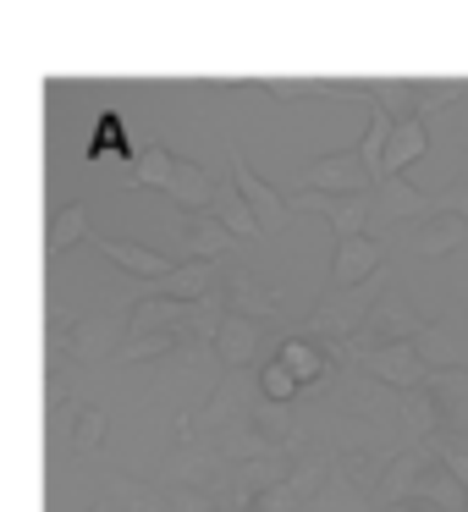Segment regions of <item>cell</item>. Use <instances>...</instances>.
<instances>
[{
  "label": "cell",
  "mask_w": 468,
  "mask_h": 512,
  "mask_svg": "<svg viewBox=\"0 0 468 512\" xmlns=\"http://www.w3.org/2000/svg\"><path fill=\"white\" fill-rule=\"evenodd\" d=\"M254 380H259V397H265V402H276V408H292V402H298L303 391H309V386H303V380L292 375L287 364H281V358H265Z\"/></svg>",
  "instance_id": "cell-23"
},
{
  "label": "cell",
  "mask_w": 468,
  "mask_h": 512,
  "mask_svg": "<svg viewBox=\"0 0 468 512\" xmlns=\"http://www.w3.org/2000/svg\"><path fill=\"white\" fill-rule=\"evenodd\" d=\"M292 215H320L331 221L336 243H353V237H369V221H375V199L369 193H287Z\"/></svg>",
  "instance_id": "cell-4"
},
{
  "label": "cell",
  "mask_w": 468,
  "mask_h": 512,
  "mask_svg": "<svg viewBox=\"0 0 468 512\" xmlns=\"http://www.w3.org/2000/svg\"><path fill=\"white\" fill-rule=\"evenodd\" d=\"M452 116H457V144H463V149H468V105H457V111H452Z\"/></svg>",
  "instance_id": "cell-27"
},
{
  "label": "cell",
  "mask_w": 468,
  "mask_h": 512,
  "mask_svg": "<svg viewBox=\"0 0 468 512\" xmlns=\"http://www.w3.org/2000/svg\"><path fill=\"white\" fill-rule=\"evenodd\" d=\"M259 342H265L259 320H243V314H226V325L215 331V342H210L215 369H221V375H243V369L259 358Z\"/></svg>",
  "instance_id": "cell-10"
},
{
  "label": "cell",
  "mask_w": 468,
  "mask_h": 512,
  "mask_svg": "<svg viewBox=\"0 0 468 512\" xmlns=\"http://www.w3.org/2000/svg\"><path fill=\"white\" fill-rule=\"evenodd\" d=\"M369 89V100L380 105V111H391L397 122H408V116H419V83H364Z\"/></svg>",
  "instance_id": "cell-26"
},
{
  "label": "cell",
  "mask_w": 468,
  "mask_h": 512,
  "mask_svg": "<svg viewBox=\"0 0 468 512\" xmlns=\"http://www.w3.org/2000/svg\"><path fill=\"white\" fill-rule=\"evenodd\" d=\"M430 149V122L424 116H408V122H397V133H391V149H386V171H380V182L386 177H402V171L413 166V160Z\"/></svg>",
  "instance_id": "cell-21"
},
{
  "label": "cell",
  "mask_w": 468,
  "mask_h": 512,
  "mask_svg": "<svg viewBox=\"0 0 468 512\" xmlns=\"http://www.w3.org/2000/svg\"><path fill=\"white\" fill-rule=\"evenodd\" d=\"M171 232H177V265H199V259H210V265H221L232 248H243L232 232H226L221 221H215L210 210L204 215H182L177 210V221H171Z\"/></svg>",
  "instance_id": "cell-7"
},
{
  "label": "cell",
  "mask_w": 468,
  "mask_h": 512,
  "mask_svg": "<svg viewBox=\"0 0 468 512\" xmlns=\"http://www.w3.org/2000/svg\"><path fill=\"white\" fill-rule=\"evenodd\" d=\"M89 199H72L50 215V232H45V265H56L61 254H72L78 243H89Z\"/></svg>",
  "instance_id": "cell-17"
},
{
  "label": "cell",
  "mask_w": 468,
  "mask_h": 512,
  "mask_svg": "<svg viewBox=\"0 0 468 512\" xmlns=\"http://www.w3.org/2000/svg\"><path fill=\"white\" fill-rule=\"evenodd\" d=\"M391 281H397V276H386V270H380L375 281H364V287H331V292H325V298L309 309L303 336H314V342H325V347L336 353V347L353 342V336L369 325V314H375L380 298H386Z\"/></svg>",
  "instance_id": "cell-1"
},
{
  "label": "cell",
  "mask_w": 468,
  "mask_h": 512,
  "mask_svg": "<svg viewBox=\"0 0 468 512\" xmlns=\"http://www.w3.org/2000/svg\"><path fill=\"white\" fill-rule=\"evenodd\" d=\"M232 182L243 188V199L254 204V215H259V226H265V237H276L281 226H287V215H292V204H287V193L276 188V182H265L254 166H248V155L232 144Z\"/></svg>",
  "instance_id": "cell-9"
},
{
  "label": "cell",
  "mask_w": 468,
  "mask_h": 512,
  "mask_svg": "<svg viewBox=\"0 0 468 512\" xmlns=\"http://www.w3.org/2000/svg\"><path fill=\"white\" fill-rule=\"evenodd\" d=\"M133 177H138V188H160V193H171V177H177V155H171L166 144H149V149H138V160H133Z\"/></svg>",
  "instance_id": "cell-25"
},
{
  "label": "cell",
  "mask_w": 468,
  "mask_h": 512,
  "mask_svg": "<svg viewBox=\"0 0 468 512\" xmlns=\"http://www.w3.org/2000/svg\"><path fill=\"white\" fill-rule=\"evenodd\" d=\"M430 314L419 309V303L408 298V292L397 287V281H391L386 287V298L375 303V314H369V325L364 331L353 336V347H386V342H419L424 331H430ZM347 347V342H342Z\"/></svg>",
  "instance_id": "cell-3"
},
{
  "label": "cell",
  "mask_w": 468,
  "mask_h": 512,
  "mask_svg": "<svg viewBox=\"0 0 468 512\" xmlns=\"http://www.w3.org/2000/svg\"><path fill=\"white\" fill-rule=\"evenodd\" d=\"M397 512H441V507H430V501H408V507H397Z\"/></svg>",
  "instance_id": "cell-28"
},
{
  "label": "cell",
  "mask_w": 468,
  "mask_h": 512,
  "mask_svg": "<svg viewBox=\"0 0 468 512\" xmlns=\"http://www.w3.org/2000/svg\"><path fill=\"white\" fill-rule=\"evenodd\" d=\"M210 215H215V221H221L226 232L237 237V243H259V237H265V226H259L254 204L243 199V188H237V182H221V188H215Z\"/></svg>",
  "instance_id": "cell-18"
},
{
  "label": "cell",
  "mask_w": 468,
  "mask_h": 512,
  "mask_svg": "<svg viewBox=\"0 0 468 512\" xmlns=\"http://www.w3.org/2000/svg\"><path fill=\"white\" fill-rule=\"evenodd\" d=\"M89 243L100 248L105 259H116L127 276H138V281H155V276H166V270L177 265L166 248H144V243H127V237H89Z\"/></svg>",
  "instance_id": "cell-13"
},
{
  "label": "cell",
  "mask_w": 468,
  "mask_h": 512,
  "mask_svg": "<svg viewBox=\"0 0 468 512\" xmlns=\"http://www.w3.org/2000/svg\"><path fill=\"white\" fill-rule=\"evenodd\" d=\"M298 188L303 193H375L380 182L358 149H331V155H314L309 166H298Z\"/></svg>",
  "instance_id": "cell-5"
},
{
  "label": "cell",
  "mask_w": 468,
  "mask_h": 512,
  "mask_svg": "<svg viewBox=\"0 0 468 512\" xmlns=\"http://www.w3.org/2000/svg\"><path fill=\"white\" fill-rule=\"evenodd\" d=\"M309 512H380L375 490L364 485V479H353L342 463L331 468V479H325V490L309 501Z\"/></svg>",
  "instance_id": "cell-15"
},
{
  "label": "cell",
  "mask_w": 468,
  "mask_h": 512,
  "mask_svg": "<svg viewBox=\"0 0 468 512\" xmlns=\"http://www.w3.org/2000/svg\"><path fill=\"white\" fill-rule=\"evenodd\" d=\"M380 270H386V243H380V237H353V243H336L331 287H364Z\"/></svg>",
  "instance_id": "cell-11"
},
{
  "label": "cell",
  "mask_w": 468,
  "mask_h": 512,
  "mask_svg": "<svg viewBox=\"0 0 468 512\" xmlns=\"http://www.w3.org/2000/svg\"><path fill=\"white\" fill-rule=\"evenodd\" d=\"M457 248H468V221L463 215H441V221H430V226L413 232V254L419 259H441V254H457Z\"/></svg>",
  "instance_id": "cell-22"
},
{
  "label": "cell",
  "mask_w": 468,
  "mask_h": 512,
  "mask_svg": "<svg viewBox=\"0 0 468 512\" xmlns=\"http://www.w3.org/2000/svg\"><path fill=\"white\" fill-rule=\"evenodd\" d=\"M336 364L364 369L369 380H380V386H391V391H424L435 375V369L424 364L419 342H386V347H353L347 342V347H336Z\"/></svg>",
  "instance_id": "cell-2"
},
{
  "label": "cell",
  "mask_w": 468,
  "mask_h": 512,
  "mask_svg": "<svg viewBox=\"0 0 468 512\" xmlns=\"http://www.w3.org/2000/svg\"><path fill=\"white\" fill-rule=\"evenodd\" d=\"M221 292V265H210V259H199V265H171L166 276L144 281L138 292H127V298L116 303H144V298H177V303H204Z\"/></svg>",
  "instance_id": "cell-6"
},
{
  "label": "cell",
  "mask_w": 468,
  "mask_h": 512,
  "mask_svg": "<svg viewBox=\"0 0 468 512\" xmlns=\"http://www.w3.org/2000/svg\"><path fill=\"white\" fill-rule=\"evenodd\" d=\"M369 199H375V221H369L375 232L380 226H402V221H419V226L441 221V215H435V193L413 188V182H402V177H386Z\"/></svg>",
  "instance_id": "cell-8"
},
{
  "label": "cell",
  "mask_w": 468,
  "mask_h": 512,
  "mask_svg": "<svg viewBox=\"0 0 468 512\" xmlns=\"http://www.w3.org/2000/svg\"><path fill=\"white\" fill-rule=\"evenodd\" d=\"M105 430H111V419H105L100 402H78V413H72V452L94 457L105 446Z\"/></svg>",
  "instance_id": "cell-24"
},
{
  "label": "cell",
  "mask_w": 468,
  "mask_h": 512,
  "mask_svg": "<svg viewBox=\"0 0 468 512\" xmlns=\"http://www.w3.org/2000/svg\"><path fill=\"white\" fill-rule=\"evenodd\" d=\"M276 358L292 369V375L303 380V386H320V380H331V369H336V353L325 342H314V336H287V342L276 347Z\"/></svg>",
  "instance_id": "cell-14"
},
{
  "label": "cell",
  "mask_w": 468,
  "mask_h": 512,
  "mask_svg": "<svg viewBox=\"0 0 468 512\" xmlns=\"http://www.w3.org/2000/svg\"><path fill=\"white\" fill-rule=\"evenodd\" d=\"M226 309L265 325V320H281V292L265 287L254 270H232V276H226Z\"/></svg>",
  "instance_id": "cell-12"
},
{
  "label": "cell",
  "mask_w": 468,
  "mask_h": 512,
  "mask_svg": "<svg viewBox=\"0 0 468 512\" xmlns=\"http://www.w3.org/2000/svg\"><path fill=\"white\" fill-rule=\"evenodd\" d=\"M424 391L441 402L446 430H452V435H468V369H435Z\"/></svg>",
  "instance_id": "cell-19"
},
{
  "label": "cell",
  "mask_w": 468,
  "mask_h": 512,
  "mask_svg": "<svg viewBox=\"0 0 468 512\" xmlns=\"http://www.w3.org/2000/svg\"><path fill=\"white\" fill-rule=\"evenodd\" d=\"M424 468H430V452H424V446H413V452H397V457H391V468L380 474V485H375L380 512H386V507H402V501H413V485H419Z\"/></svg>",
  "instance_id": "cell-16"
},
{
  "label": "cell",
  "mask_w": 468,
  "mask_h": 512,
  "mask_svg": "<svg viewBox=\"0 0 468 512\" xmlns=\"http://www.w3.org/2000/svg\"><path fill=\"white\" fill-rule=\"evenodd\" d=\"M193 342H182V336H166V331H144V336H127L122 347H116L111 364L116 369H133V364H160V358H177L188 353Z\"/></svg>",
  "instance_id": "cell-20"
},
{
  "label": "cell",
  "mask_w": 468,
  "mask_h": 512,
  "mask_svg": "<svg viewBox=\"0 0 468 512\" xmlns=\"http://www.w3.org/2000/svg\"><path fill=\"white\" fill-rule=\"evenodd\" d=\"M89 512H116V496H105V501H94Z\"/></svg>",
  "instance_id": "cell-29"
}]
</instances>
